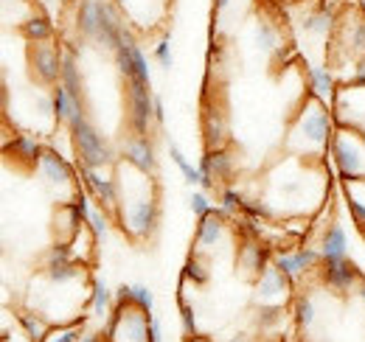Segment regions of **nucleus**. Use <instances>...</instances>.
I'll return each instance as SVG.
<instances>
[{
	"instance_id": "f257e3e1",
	"label": "nucleus",
	"mask_w": 365,
	"mask_h": 342,
	"mask_svg": "<svg viewBox=\"0 0 365 342\" xmlns=\"http://www.w3.org/2000/svg\"><path fill=\"white\" fill-rule=\"evenodd\" d=\"M68 127H71V140H73L79 166H85V169H101V166H110L115 160V155L107 146L104 135H98V129L88 121L85 107H76L73 110Z\"/></svg>"
},
{
	"instance_id": "f03ea898",
	"label": "nucleus",
	"mask_w": 365,
	"mask_h": 342,
	"mask_svg": "<svg viewBox=\"0 0 365 342\" xmlns=\"http://www.w3.org/2000/svg\"><path fill=\"white\" fill-rule=\"evenodd\" d=\"M115 216L121 222V227L135 236V239H149L158 224H160V205L152 200V197H143V200H130V202H118Z\"/></svg>"
},
{
	"instance_id": "7ed1b4c3",
	"label": "nucleus",
	"mask_w": 365,
	"mask_h": 342,
	"mask_svg": "<svg viewBox=\"0 0 365 342\" xmlns=\"http://www.w3.org/2000/svg\"><path fill=\"white\" fill-rule=\"evenodd\" d=\"M329 149H331L334 166H337L340 177L346 182L363 177V143L357 140L354 132H337V135H331Z\"/></svg>"
},
{
	"instance_id": "20e7f679",
	"label": "nucleus",
	"mask_w": 365,
	"mask_h": 342,
	"mask_svg": "<svg viewBox=\"0 0 365 342\" xmlns=\"http://www.w3.org/2000/svg\"><path fill=\"white\" fill-rule=\"evenodd\" d=\"M115 53V65L124 76V82H140V85H152V76H149V62L138 45L135 34H133V26H127L124 31V40L121 45L113 51Z\"/></svg>"
},
{
	"instance_id": "39448f33",
	"label": "nucleus",
	"mask_w": 365,
	"mask_h": 342,
	"mask_svg": "<svg viewBox=\"0 0 365 342\" xmlns=\"http://www.w3.org/2000/svg\"><path fill=\"white\" fill-rule=\"evenodd\" d=\"M127 85V124L133 135H149V127L155 124V95L149 93V85L140 82H124Z\"/></svg>"
},
{
	"instance_id": "423d86ee",
	"label": "nucleus",
	"mask_w": 365,
	"mask_h": 342,
	"mask_svg": "<svg viewBox=\"0 0 365 342\" xmlns=\"http://www.w3.org/2000/svg\"><path fill=\"white\" fill-rule=\"evenodd\" d=\"M29 68L43 85H59L62 79V48L48 43H29Z\"/></svg>"
},
{
	"instance_id": "0eeeda50",
	"label": "nucleus",
	"mask_w": 365,
	"mask_h": 342,
	"mask_svg": "<svg viewBox=\"0 0 365 342\" xmlns=\"http://www.w3.org/2000/svg\"><path fill=\"white\" fill-rule=\"evenodd\" d=\"M37 169L43 174V180H46L48 188H71V191H76V182H73V166L59 155V152H53V149H43V155H40V163H37Z\"/></svg>"
},
{
	"instance_id": "6e6552de",
	"label": "nucleus",
	"mask_w": 365,
	"mask_h": 342,
	"mask_svg": "<svg viewBox=\"0 0 365 342\" xmlns=\"http://www.w3.org/2000/svg\"><path fill=\"white\" fill-rule=\"evenodd\" d=\"M121 155H124V160H127L133 169L140 171V174H152V171L158 169L155 146H152L149 135H130V138H124Z\"/></svg>"
},
{
	"instance_id": "1a4fd4ad",
	"label": "nucleus",
	"mask_w": 365,
	"mask_h": 342,
	"mask_svg": "<svg viewBox=\"0 0 365 342\" xmlns=\"http://www.w3.org/2000/svg\"><path fill=\"white\" fill-rule=\"evenodd\" d=\"M298 127H301V135H304L307 140H312V143H318V146H329V140H331V115H329L323 107H309V110H304Z\"/></svg>"
},
{
	"instance_id": "9d476101",
	"label": "nucleus",
	"mask_w": 365,
	"mask_h": 342,
	"mask_svg": "<svg viewBox=\"0 0 365 342\" xmlns=\"http://www.w3.org/2000/svg\"><path fill=\"white\" fill-rule=\"evenodd\" d=\"M79 171H82L88 188L96 194V200H98L101 205H107V208H118L121 194H118V182H115L113 177H101L98 169H85V166H79Z\"/></svg>"
},
{
	"instance_id": "9b49d317",
	"label": "nucleus",
	"mask_w": 365,
	"mask_h": 342,
	"mask_svg": "<svg viewBox=\"0 0 365 342\" xmlns=\"http://www.w3.org/2000/svg\"><path fill=\"white\" fill-rule=\"evenodd\" d=\"M98 28H101L98 0H76V31H79V37L98 43Z\"/></svg>"
},
{
	"instance_id": "f8f14e48",
	"label": "nucleus",
	"mask_w": 365,
	"mask_h": 342,
	"mask_svg": "<svg viewBox=\"0 0 365 342\" xmlns=\"http://www.w3.org/2000/svg\"><path fill=\"white\" fill-rule=\"evenodd\" d=\"M323 278H326V284H329L331 289H340V292H346V289H351L354 284H360V281H363L360 269H357V266H354L349 258L334 261V264H326Z\"/></svg>"
},
{
	"instance_id": "ddd939ff",
	"label": "nucleus",
	"mask_w": 365,
	"mask_h": 342,
	"mask_svg": "<svg viewBox=\"0 0 365 342\" xmlns=\"http://www.w3.org/2000/svg\"><path fill=\"white\" fill-rule=\"evenodd\" d=\"M349 250V236L343 230V224H329V230L323 233V244H320V256L323 264H334V261H343Z\"/></svg>"
},
{
	"instance_id": "4468645a",
	"label": "nucleus",
	"mask_w": 365,
	"mask_h": 342,
	"mask_svg": "<svg viewBox=\"0 0 365 342\" xmlns=\"http://www.w3.org/2000/svg\"><path fill=\"white\" fill-rule=\"evenodd\" d=\"M65 90L71 93L73 104L85 107V98H82V73H79V62H76V53H71L68 48H62V79H59Z\"/></svg>"
},
{
	"instance_id": "2eb2a0df",
	"label": "nucleus",
	"mask_w": 365,
	"mask_h": 342,
	"mask_svg": "<svg viewBox=\"0 0 365 342\" xmlns=\"http://www.w3.org/2000/svg\"><path fill=\"white\" fill-rule=\"evenodd\" d=\"M17 31L26 43H51L53 37V23L48 20L46 14H29L23 23H17Z\"/></svg>"
},
{
	"instance_id": "dca6fc26",
	"label": "nucleus",
	"mask_w": 365,
	"mask_h": 342,
	"mask_svg": "<svg viewBox=\"0 0 365 342\" xmlns=\"http://www.w3.org/2000/svg\"><path fill=\"white\" fill-rule=\"evenodd\" d=\"M222 230H225V224H222V214H220V211H214V214H208L205 219H200L194 242H197L202 250H214V247L220 244V239H222Z\"/></svg>"
},
{
	"instance_id": "f3484780",
	"label": "nucleus",
	"mask_w": 365,
	"mask_h": 342,
	"mask_svg": "<svg viewBox=\"0 0 365 342\" xmlns=\"http://www.w3.org/2000/svg\"><path fill=\"white\" fill-rule=\"evenodd\" d=\"M202 132H205V149H222L225 146L228 127H225V118L217 110H208L202 115Z\"/></svg>"
},
{
	"instance_id": "a211bd4d",
	"label": "nucleus",
	"mask_w": 365,
	"mask_h": 342,
	"mask_svg": "<svg viewBox=\"0 0 365 342\" xmlns=\"http://www.w3.org/2000/svg\"><path fill=\"white\" fill-rule=\"evenodd\" d=\"M287 289H289V284H287V275L278 269V266H264L262 269V281H259V295H262V300L273 298V295H278V292H284L287 295Z\"/></svg>"
},
{
	"instance_id": "6ab92c4d",
	"label": "nucleus",
	"mask_w": 365,
	"mask_h": 342,
	"mask_svg": "<svg viewBox=\"0 0 365 342\" xmlns=\"http://www.w3.org/2000/svg\"><path fill=\"white\" fill-rule=\"evenodd\" d=\"M301 28H304V34H315V37H323V34H329L331 28H334V14L329 11V9H315V11H309L307 17H304V23H301Z\"/></svg>"
},
{
	"instance_id": "aec40b11",
	"label": "nucleus",
	"mask_w": 365,
	"mask_h": 342,
	"mask_svg": "<svg viewBox=\"0 0 365 342\" xmlns=\"http://www.w3.org/2000/svg\"><path fill=\"white\" fill-rule=\"evenodd\" d=\"M43 149H46V146H40V140L31 138V135H17V138L11 140V146H9V152H14L17 160H29V163H40Z\"/></svg>"
},
{
	"instance_id": "412c9836",
	"label": "nucleus",
	"mask_w": 365,
	"mask_h": 342,
	"mask_svg": "<svg viewBox=\"0 0 365 342\" xmlns=\"http://www.w3.org/2000/svg\"><path fill=\"white\" fill-rule=\"evenodd\" d=\"M51 98H53V115H56V121L68 124V121H71V115H73V110H76L79 104H73L71 93L65 90V85H62V82H59V85H53V90H51Z\"/></svg>"
},
{
	"instance_id": "4be33fe9",
	"label": "nucleus",
	"mask_w": 365,
	"mask_h": 342,
	"mask_svg": "<svg viewBox=\"0 0 365 342\" xmlns=\"http://www.w3.org/2000/svg\"><path fill=\"white\" fill-rule=\"evenodd\" d=\"M256 45L262 51H278V28L267 17H259L256 23Z\"/></svg>"
},
{
	"instance_id": "5701e85b",
	"label": "nucleus",
	"mask_w": 365,
	"mask_h": 342,
	"mask_svg": "<svg viewBox=\"0 0 365 342\" xmlns=\"http://www.w3.org/2000/svg\"><path fill=\"white\" fill-rule=\"evenodd\" d=\"M46 275L51 284H71L82 275L79 264L76 261H68V264H56V266H46Z\"/></svg>"
},
{
	"instance_id": "b1692460",
	"label": "nucleus",
	"mask_w": 365,
	"mask_h": 342,
	"mask_svg": "<svg viewBox=\"0 0 365 342\" xmlns=\"http://www.w3.org/2000/svg\"><path fill=\"white\" fill-rule=\"evenodd\" d=\"M169 155H172L175 166L182 171V177H185V182H188V185H200V182H202V174H200V169H194V166L185 160V155L180 152V146H178V143H169Z\"/></svg>"
},
{
	"instance_id": "393cba45",
	"label": "nucleus",
	"mask_w": 365,
	"mask_h": 342,
	"mask_svg": "<svg viewBox=\"0 0 365 342\" xmlns=\"http://www.w3.org/2000/svg\"><path fill=\"white\" fill-rule=\"evenodd\" d=\"M17 323L26 328V334H29V340L34 342H43L48 337V326L37 317V314H31V311H23V314H17Z\"/></svg>"
},
{
	"instance_id": "a878e982",
	"label": "nucleus",
	"mask_w": 365,
	"mask_h": 342,
	"mask_svg": "<svg viewBox=\"0 0 365 342\" xmlns=\"http://www.w3.org/2000/svg\"><path fill=\"white\" fill-rule=\"evenodd\" d=\"M239 264H242L245 269L262 272V269H264V253H262V247L253 244V242H247L245 247H239Z\"/></svg>"
},
{
	"instance_id": "bb28decb",
	"label": "nucleus",
	"mask_w": 365,
	"mask_h": 342,
	"mask_svg": "<svg viewBox=\"0 0 365 342\" xmlns=\"http://www.w3.org/2000/svg\"><path fill=\"white\" fill-rule=\"evenodd\" d=\"M309 85L312 90L318 93V95H331V90H334V76H331V71L329 68H309Z\"/></svg>"
},
{
	"instance_id": "cd10ccee",
	"label": "nucleus",
	"mask_w": 365,
	"mask_h": 342,
	"mask_svg": "<svg viewBox=\"0 0 365 342\" xmlns=\"http://www.w3.org/2000/svg\"><path fill=\"white\" fill-rule=\"evenodd\" d=\"M115 300V295L107 289V284L104 281H93V298H91V306L93 311H96V317H104L107 314V306Z\"/></svg>"
},
{
	"instance_id": "c85d7f7f",
	"label": "nucleus",
	"mask_w": 365,
	"mask_h": 342,
	"mask_svg": "<svg viewBox=\"0 0 365 342\" xmlns=\"http://www.w3.org/2000/svg\"><path fill=\"white\" fill-rule=\"evenodd\" d=\"M346 31H349V48L357 51L360 56H365V17L346 23Z\"/></svg>"
},
{
	"instance_id": "c756f323",
	"label": "nucleus",
	"mask_w": 365,
	"mask_h": 342,
	"mask_svg": "<svg viewBox=\"0 0 365 342\" xmlns=\"http://www.w3.org/2000/svg\"><path fill=\"white\" fill-rule=\"evenodd\" d=\"M79 326H85V317L73 320L68 328H59V331H48V337L43 342H79V340H82V331H79Z\"/></svg>"
},
{
	"instance_id": "7c9ffc66",
	"label": "nucleus",
	"mask_w": 365,
	"mask_h": 342,
	"mask_svg": "<svg viewBox=\"0 0 365 342\" xmlns=\"http://www.w3.org/2000/svg\"><path fill=\"white\" fill-rule=\"evenodd\" d=\"M182 278H191L197 286H202V284H208V269L202 266V261H200V256H191L188 261H185V269H182Z\"/></svg>"
},
{
	"instance_id": "2f4dec72",
	"label": "nucleus",
	"mask_w": 365,
	"mask_h": 342,
	"mask_svg": "<svg viewBox=\"0 0 365 342\" xmlns=\"http://www.w3.org/2000/svg\"><path fill=\"white\" fill-rule=\"evenodd\" d=\"M295 320L301 328H309L315 323V306L309 298H298L295 300Z\"/></svg>"
},
{
	"instance_id": "473e14b6",
	"label": "nucleus",
	"mask_w": 365,
	"mask_h": 342,
	"mask_svg": "<svg viewBox=\"0 0 365 342\" xmlns=\"http://www.w3.org/2000/svg\"><path fill=\"white\" fill-rule=\"evenodd\" d=\"M281 314H284V309H281L278 303H262V306H259L256 320H259V326H262V328H270L273 323L281 320Z\"/></svg>"
},
{
	"instance_id": "72a5a7b5",
	"label": "nucleus",
	"mask_w": 365,
	"mask_h": 342,
	"mask_svg": "<svg viewBox=\"0 0 365 342\" xmlns=\"http://www.w3.org/2000/svg\"><path fill=\"white\" fill-rule=\"evenodd\" d=\"M180 320H182V331H185L188 340L200 337V334H197V314H194V306H188L185 300H180Z\"/></svg>"
},
{
	"instance_id": "f704fd0d",
	"label": "nucleus",
	"mask_w": 365,
	"mask_h": 342,
	"mask_svg": "<svg viewBox=\"0 0 365 342\" xmlns=\"http://www.w3.org/2000/svg\"><path fill=\"white\" fill-rule=\"evenodd\" d=\"M155 59H158V65H160L163 71H172L175 56H172V43H169V37H163L160 43L155 45Z\"/></svg>"
},
{
	"instance_id": "c9c22d12",
	"label": "nucleus",
	"mask_w": 365,
	"mask_h": 342,
	"mask_svg": "<svg viewBox=\"0 0 365 342\" xmlns=\"http://www.w3.org/2000/svg\"><path fill=\"white\" fill-rule=\"evenodd\" d=\"M188 208L194 211V216H197V219H205L208 214H214V208H211V202H208V197H205L202 191H194V194H191Z\"/></svg>"
},
{
	"instance_id": "e433bc0d",
	"label": "nucleus",
	"mask_w": 365,
	"mask_h": 342,
	"mask_svg": "<svg viewBox=\"0 0 365 342\" xmlns=\"http://www.w3.org/2000/svg\"><path fill=\"white\" fill-rule=\"evenodd\" d=\"M275 266L287 275V278H295V275H301V266H298V258H295V253L292 256H275Z\"/></svg>"
},
{
	"instance_id": "4c0bfd02",
	"label": "nucleus",
	"mask_w": 365,
	"mask_h": 342,
	"mask_svg": "<svg viewBox=\"0 0 365 342\" xmlns=\"http://www.w3.org/2000/svg\"><path fill=\"white\" fill-rule=\"evenodd\" d=\"M133 303L152 314V309H155V295H152L146 286H133Z\"/></svg>"
},
{
	"instance_id": "58836bf2",
	"label": "nucleus",
	"mask_w": 365,
	"mask_h": 342,
	"mask_svg": "<svg viewBox=\"0 0 365 342\" xmlns=\"http://www.w3.org/2000/svg\"><path fill=\"white\" fill-rule=\"evenodd\" d=\"M88 224H91V230L96 239H104V236H107V216H104V211H91Z\"/></svg>"
},
{
	"instance_id": "ea45409f",
	"label": "nucleus",
	"mask_w": 365,
	"mask_h": 342,
	"mask_svg": "<svg viewBox=\"0 0 365 342\" xmlns=\"http://www.w3.org/2000/svg\"><path fill=\"white\" fill-rule=\"evenodd\" d=\"M242 197H239V191H233V188H225L222 191V205H225V211H236V208H242Z\"/></svg>"
},
{
	"instance_id": "a19ab883",
	"label": "nucleus",
	"mask_w": 365,
	"mask_h": 342,
	"mask_svg": "<svg viewBox=\"0 0 365 342\" xmlns=\"http://www.w3.org/2000/svg\"><path fill=\"white\" fill-rule=\"evenodd\" d=\"M124 303H133V286H127V284H121L115 289V306H124Z\"/></svg>"
},
{
	"instance_id": "79ce46f5",
	"label": "nucleus",
	"mask_w": 365,
	"mask_h": 342,
	"mask_svg": "<svg viewBox=\"0 0 365 342\" xmlns=\"http://www.w3.org/2000/svg\"><path fill=\"white\" fill-rule=\"evenodd\" d=\"M351 87H365V56H360V62H357V68H354Z\"/></svg>"
},
{
	"instance_id": "37998d69",
	"label": "nucleus",
	"mask_w": 365,
	"mask_h": 342,
	"mask_svg": "<svg viewBox=\"0 0 365 342\" xmlns=\"http://www.w3.org/2000/svg\"><path fill=\"white\" fill-rule=\"evenodd\" d=\"M149 342H163V331H160L158 317H152V323H149Z\"/></svg>"
},
{
	"instance_id": "c03bdc74",
	"label": "nucleus",
	"mask_w": 365,
	"mask_h": 342,
	"mask_svg": "<svg viewBox=\"0 0 365 342\" xmlns=\"http://www.w3.org/2000/svg\"><path fill=\"white\" fill-rule=\"evenodd\" d=\"M166 121V110H163V98L160 95H155V124L160 127Z\"/></svg>"
},
{
	"instance_id": "a18cd8bd",
	"label": "nucleus",
	"mask_w": 365,
	"mask_h": 342,
	"mask_svg": "<svg viewBox=\"0 0 365 342\" xmlns=\"http://www.w3.org/2000/svg\"><path fill=\"white\" fill-rule=\"evenodd\" d=\"M228 6H230V0H214V9H217V11H225Z\"/></svg>"
},
{
	"instance_id": "49530a36",
	"label": "nucleus",
	"mask_w": 365,
	"mask_h": 342,
	"mask_svg": "<svg viewBox=\"0 0 365 342\" xmlns=\"http://www.w3.org/2000/svg\"><path fill=\"white\" fill-rule=\"evenodd\" d=\"M79 342H101V337L98 334H88V337H82Z\"/></svg>"
},
{
	"instance_id": "de8ad7c7",
	"label": "nucleus",
	"mask_w": 365,
	"mask_h": 342,
	"mask_svg": "<svg viewBox=\"0 0 365 342\" xmlns=\"http://www.w3.org/2000/svg\"><path fill=\"white\" fill-rule=\"evenodd\" d=\"M228 342H247V340H245V337H242V334H236V337H230Z\"/></svg>"
},
{
	"instance_id": "09e8293b",
	"label": "nucleus",
	"mask_w": 365,
	"mask_h": 342,
	"mask_svg": "<svg viewBox=\"0 0 365 342\" xmlns=\"http://www.w3.org/2000/svg\"><path fill=\"white\" fill-rule=\"evenodd\" d=\"M11 3H29V0H3V6H11Z\"/></svg>"
},
{
	"instance_id": "8fccbe9b",
	"label": "nucleus",
	"mask_w": 365,
	"mask_h": 342,
	"mask_svg": "<svg viewBox=\"0 0 365 342\" xmlns=\"http://www.w3.org/2000/svg\"><path fill=\"white\" fill-rule=\"evenodd\" d=\"M360 298L365 300V278H363V281H360Z\"/></svg>"
},
{
	"instance_id": "3c124183",
	"label": "nucleus",
	"mask_w": 365,
	"mask_h": 342,
	"mask_svg": "<svg viewBox=\"0 0 365 342\" xmlns=\"http://www.w3.org/2000/svg\"><path fill=\"white\" fill-rule=\"evenodd\" d=\"M191 342H211V340H208V337H194Z\"/></svg>"
},
{
	"instance_id": "603ef678",
	"label": "nucleus",
	"mask_w": 365,
	"mask_h": 342,
	"mask_svg": "<svg viewBox=\"0 0 365 342\" xmlns=\"http://www.w3.org/2000/svg\"><path fill=\"white\" fill-rule=\"evenodd\" d=\"M113 3H115V6H118V9H121V6H124V0H113Z\"/></svg>"
},
{
	"instance_id": "864d4df0",
	"label": "nucleus",
	"mask_w": 365,
	"mask_h": 342,
	"mask_svg": "<svg viewBox=\"0 0 365 342\" xmlns=\"http://www.w3.org/2000/svg\"><path fill=\"white\" fill-rule=\"evenodd\" d=\"M34 3H40V6H46V3H48V0H34Z\"/></svg>"
},
{
	"instance_id": "5fc2aeb1",
	"label": "nucleus",
	"mask_w": 365,
	"mask_h": 342,
	"mask_svg": "<svg viewBox=\"0 0 365 342\" xmlns=\"http://www.w3.org/2000/svg\"><path fill=\"white\" fill-rule=\"evenodd\" d=\"M360 6H363V11H365V0H360Z\"/></svg>"
},
{
	"instance_id": "6e6d98bb",
	"label": "nucleus",
	"mask_w": 365,
	"mask_h": 342,
	"mask_svg": "<svg viewBox=\"0 0 365 342\" xmlns=\"http://www.w3.org/2000/svg\"><path fill=\"white\" fill-rule=\"evenodd\" d=\"M289 3H298V0H289Z\"/></svg>"
}]
</instances>
